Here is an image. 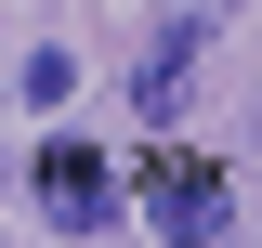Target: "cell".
Wrapping results in <instances>:
<instances>
[{
    "label": "cell",
    "mask_w": 262,
    "mask_h": 248,
    "mask_svg": "<svg viewBox=\"0 0 262 248\" xmlns=\"http://www.w3.org/2000/svg\"><path fill=\"white\" fill-rule=\"evenodd\" d=\"M39 209H53L66 235L118 222V183H105V157H92V144H39Z\"/></svg>",
    "instance_id": "6da1fadb"
},
{
    "label": "cell",
    "mask_w": 262,
    "mask_h": 248,
    "mask_svg": "<svg viewBox=\"0 0 262 248\" xmlns=\"http://www.w3.org/2000/svg\"><path fill=\"white\" fill-rule=\"evenodd\" d=\"M144 196H158L170 235H210V222H223V170H210V157H144Z\"/></svg>",
    "instance_id": "7a4b0ae2"
},
{
    "label": "cell",
    "mask_w": 262,
    "mask_h": 248,
    "mask_svg": "<svg viewBox=\"0 0 262 248\" xmlns=\"http://www.w3.org/2000/svg\"><path fill=\"white\" fill-rule=\"evenodd\" d=\"M196 65H210V27H170V39H158V65L131 79V118H184V92H196Z\"/></svg>",
    "instance_id": "3957f363"
},
{
    "label": "cell",
    "mask_w": 262,
    "mask_h": 248,
    "mask_svg": "<svg viewBox=\"0 0 262 248\" xmlns=\"http://www.w3.org/2000/svg\"><path fill=\"white\" fill-rule=\"evenodd\" d=\"M79 92V53H27V105H66Z\"/></svg>",
    "instance_id": "277c9868"
}]
</instances>
